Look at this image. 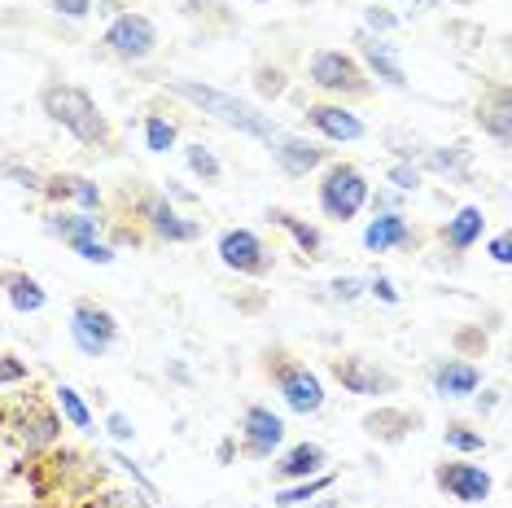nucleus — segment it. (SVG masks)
Segmentation results:
<instances>
[{"instance_id":"obj_1","label":"nucleus","mask_w":512,"mask_h":508,"mask_svg":"<svg viewBox=\"0 0 512 508\" xmlns=\"http://www.w3.org/2000/svg\"><path fill=\"white\" fill-rule=\"evenodd\" d=\"M40 110L49 114V123H57L62 132H71L79 145L110 154L114 127H110V119L101 114V106L88 97L84 88H75V84H44L40 88Z\"/></svg>"},{"instance_id":"obj_2","label":"nucleus","mask_w":512,"mask_h":508,"mask_svg":"<svg viewBox=\"0 0 512 508\" xmlns=\"http://www.w3.org/2000/svg\"><path fill=\"white\" fill-rule=\"evenodd\" d=\"M167 88L176 92V97L193 101L202 114H211V119L232 127V132H246V136H254V141H263V145L272 141L276 132H281V123H272V114H259V106L232 97V92H224V88L197 84V79H167Z\"/></svg>"},{"instance_id":"obj_3","label":"nucleus","mask_w":512,"mask_h":508,"mask_svg":"<svg viewBox=\"0 0 512 508\" xmlns=\"http://www.w3.org/2000/svg\"><path fill=\"white\" fill-rule=\"evenodd\" d=\"M263 368H267V377H272V386L281 390L289 412H298V417H316V412L324 408V381L311 373L307 364H298L294 355H285L281 346L263 355Z\"/></svg>"},{"instance_id":"obj_4","label":"nucleus","mask_w":512,"mask_h":508,"mask_svg":"<svg viewBox=\"0 0 512 508\" xmlns=\"http://www.w3.org/2000/svg\"><path fill=\"white\" fill-rule=\"evenodd\" d=\"M316 202H320V215L324 219H337V224H346V219H355L372 202L368 176L355 163H324V176L316 184Z\"/></svg>"},{"instance_id":"obj_5","label":"nucleus","mask_w":512,"mask_h":508,"mask_svg":"<svg viewBox=\"0 0 512 508\" xmlns=\"http://www.w3.org/2000/svg\"><path fill=\"white\" fill-rule=\"evenodd\" d=\"M307 84L320 88V92H329V97H337L342 106H346V101H359V97H368V92H372V79H368L364 66H359V57L342 53V49H320V53H311V62H307Z\"/></svg>"},{"instance_id":"obj_6","label":"nucleus","mask_w":512,"mask_h":508,"mask_svg":"<svg viewBox=\"0 0 512 508\" xmlns=\"http://www.w3.org/2000/svg\"><path fill=\"white\" fill-rule=\"evenodd\" d=\"M132 215L136 224L149 233V241H167V246H184V241H197L202 237V224L189 215H180L171 206L167 193H154V189H141L132 198Z\"/></svg>"},{"instance_id":"obj_7","label":"nucleus","mask_w":512,"mask_h":508,"mask_svg":"<svg viewBox=\"0 0 512 508\" xmlns=\"http://www.w3.org/2000/svg\"><path fill=\"white\" fill-rule=\"evenodd\" d=\"M119 316L97 303V298H79V303L71 307V342L79 346V351L88 355V360H101V355L114 351V342H119Z\"/></svg>"},{"instance_id":"obj_8","label":"nucleus","mask_w":512,"mask_h":508,"mask_svg":"<svg viewBox=\"0 0 512 508\" xmlns=\"http://www.w3.org/2000/svg\"><path fill=\"white\" fill-rule=\"evenodd\" d=\"M215 254L224 268H232L237 276H254V281H263V276L276 268L272 246H267L254 228H224L215 241Z\"/></svg>"},{"instance_id":"obj_9","label":"nucleus","mask_w":512,"mask_h":508,"mask_svg":"<svg viewBox=\"0 0 512 508\" xmlns=\"http://www.w3.org/2000/svg\"><path fill=\"white\" fill-rule=\"evenodd\" d=\"M101 44L119 62H145V57L158 53V27L145 14H114Z\"/></svg>"},{"instance_id":"obj_10","label":"nucleus","mask_w":512,"mask_h":508,"mask_svg":"<svg viewBox=\"0 0 512 508\" xmlns=\"http://www.w3.org/2000/svg\"><path fill=\"white\" fill-rule=\"evenodd\" d=\"M9 430H14V438L27 452H53L57 438H62V412L40 399H27L14 417H9Z\"/></svg>"},{"instance_id":"obj_11","label":"nucleus","mask_w":512,"mask_h":508,"mask_svg":"<svg viewBox=\"0 0 512 508\" xmlns=\"http://www.w3.org/2000/svg\"><path fill=\"white\" fill-rule=\"evenodd\" d=\"M434 487L442 495H451L456 504H486L495 491V478L473 460H442L434 469Z\"/></svg>"},{"instance_id":"obj_12","label":"nucleus","mask_w":512,"mask_h":508,"mask_svg":"<svg viewBox=\"0 0 512 508\" xmlns=\"http://www.w3.org/2000/svg\"><path fill=\"white\" fill-rule=\"evenodd\" d=\"M329 373L342 381V390L364 395V399L394 395V390H399V377H394L390 368H381L377 360H368V355H337V360L329 364Z\"/></svg>"},{"instance_id":"obj_13","label":"nucleus","mask_w":512,"mask_h":508,"mask_svg":"<svg viewBox=\"0 0 512 508\" xmlns=\"http://www.w3.org/2000/svg\"><path fill=\"white\" fill-rule=\"evenodd\" d=\"M285 447V417H276L263 403H250L241 412V456L246 460H272Z\"/></svg>"},{"instance_id":"obj_14","label":"nucleus","mask_w":512,"mask_h":508,"mask_svg":"<svg viewBox=\"0 0 512 508\" xmlns=\"http://www.w3.org/2000/svg\"><path fill=\"white\" fill-rule=\"evenodd\" d=\"M302 114H307V127H316L324 141L351 145V141H364V136H368L364 119H359L351 106H342V101H311Z\"/></svg>"},{"instance_id":"obj_15","label":"nucleus","mask_w":512,"mask_h":508,"mask_svg":"<svg viewBox=\"0 0 512 508\" xmlns=\"http://www.w3.org/2000/svg\"><path fill=\"white\" fill-rule=\"evenodd\" d=\"M267 149H272L276 167H281L285 176H307V171H320L324 163H329V149L307 141V136H298V132H285V127L267 141Z\"/></svg>"},{"instance_id":"obj_16","label":"nucleus","mask_w":512,"mask_h":508,"mask_svg":"<svg viewBox=\"0 0 512 508\" xmlns=\"http://www.w3.org/2000/svg\"><path fill=\"white\" fill-rule=\"evenodd\" d=\"M355 44H359V66H364L368 75H377L381 84H390V88H407L403 62H399V53H394V44H390L386 36H372V31H359Z\"/></svg>"},{"instance_id":"obj_17","label":"nucleus","mask_w":512,"mask_h":508,"mask_svg":"<svg viewBox=\"0 0 512 508\" xmlns=\"http://www.w3.org/2000/svg\"><path fill=\"white\" fill-rule=\"evenodd\" d=\"M416 228H412V219L399 215V211H381L372 224L364 228V250L372 254H394V250H412L416 246Z\"/></svg>"},{"instance_id":"obj_18","label":"nucleus","mask_w":512,"mask_h":508,"mask_svg":"<svg viewBox=\"0 0 512 508\" xmlns=\"http://www.w3.org/2000/svg\"><path fill=\"white\" fill-rule=\"evenodd\" d=\"M429 386L438 399H469L482 390V368L469 360H438L429 368Z\"/></svg>"},{"instance_id":"obj_19","label":"nucleus","mask_w":512,"mask_h":508,"mask_svg":"<svg viewBox=\"0 0 512 508\" xmlns=\"http://www.w3.org/2000/svg\"><path fill=\"white\" fill-rule=\"evenodd\" d=\"M324 465H329V452L320 443H298L272 460V473H276V482H302L311 473H320Z\"/></svg>"},{"instance_id":"obj_20","label":"nucleus","mask_w":512,"mask_h":508,"mask_svg":"<svg viewBox=\"0 0 512 508\" xmlns=\"http://www.w3.org/2000/svg\"><path fill=\"white\" fill-rule=\"evenodd\" d=\"M482 233H486L482 206H460V211L442 224V246H447L451 254H469L477 241H482Z\"/></svg>"},{"instance_id":"obj_21","label":"nucleus","mask_w":512,"mask_h":508,"mask_svg":"<svg viewBox=\"0 0 512 508\" xmlns=\"http://www.w3.org/2000/svg\"><path fill=\"white\" fill-rule=\"evenodd\" d=\"M421 425V412H407V408H377L364 417V434L377 438V443H403L407 434H416Z\"/></svg>"},{"instance_id":"obj_22","label":"nucleus","mask_w":512,"mask_h":508,"mask_svg":"<svg viewBox=\"0 0 512 508\" xmlns=\"http://www.w3.org/2000/svg\"><path fill=\"white\" fill-rule=\"evenodd\" d=\"M477 127H482L486 136H495L499 145L512 141V101H508V88L504 84L491 88L482 101H477Z\"/></svg>"},{"instance_id":"obj_23","label":"nucleus","mask_w":512,"mask_h":508,"mask_svg":"<svg viewBox=\"0 0 512 508\" xmlns=\"http://www.w3.org/2000/svg\"><path fill=\"white\" fill-rule=\"evenodd\" d=\"M0 285H5V294H9V307L22 311V316H36V311L49 307V294H44V285L31 272L9 268V272H0Z\"/></svg>"},{"instance_id":"obj_24","label":"nucleus","mask_w":512,"mask_h":508,"mask_svg":"<svg viewBox=\"0 0 512 508\" xmlns=\"http://www.w3.org/2000/svg\"><path fill=\"white\" fill-rule=\"evenodd\" d=\"M40 193L49 202H79L88 215L101 211V189L92 180H84V176H49L40 184Z\"/></svg>"},{"instance_id":"obj_25","label":"nucleus","mask_w":512,"mask_h":508,"mask_svg":"<svg viewBox=\"0 0 512 508\" xmlns=\"http://www.w3.org/2000/svg\"><path fill=\"white\" fill-rule=\"evenodd\" d=\"M333 482H337V473L320 469V473H311V478H302V482H285V487L272 495V504H276V508H302V504L316 500V495L333 491Z\"/></svg>"},{"instance_id":"obj_26","label":"nucleus","mask_w":512,"mask_h":508,"mask_svg":"<svg viewBox=\"0 0 512 508\" xmlns=\"http://www.w3.org/2000/svg\"><path fill=\"white\" fill-rule=\"evenodd\" d=\"M421 163H425V171H438V176H469L473 149H469V141H451V145L425 149Z\"/></svg>"},{"instance_id":"obj_27","label":"nucleus","mask_w":512,"mask_h":508,"mask_svg":"<svg viewBox=\"0 0 512 508\" xmlns=\"http://www.w3.org/2000/svg\"><path fill=\"white\" fill-rule=\"evenodd\" d=\"M49 233L62 237L66 246H75V241L101 237V219H92L88 211H53L49 215Z\"/></svg>"},{"instance_id":"obj_28","label":"nucleus","mask_w":512,"mask_h":508,"mask_svg":"<svg viewBox=\"0 0 512 508\" xmlns=\"http://www.w3.org/2000/svg\"><path fill=\"white\" fill-rule=\"evenodd\" d=\"M267 219H272L276 228H285L302 254H320V250H324V233H320V228L307 224V219H298L294 211H285V206H272V211H267Z\"/></svg>"},{"instance_id":"obj_29","label":"nucleus","mask_w":512,"mask_h":508,"mask_svg":"<svg viewBox=\"0 0 512 508\" xmlns=\"http://www.w3.org/2000/svg\"><path fill=\"white\" fill-rule=\"evenodd\" d=\"M53 403H57V412H62V421H71V430H79V434H97V417L88 412V403H84V395H79L75 386H57L53 390Z\"/></svg>"},{"instance_id":"obj_30","label":"nucleus","mask_w":512,"mask_h":508,"mask_svg":"<svg viewBox=\"0 0 512 508\" xmlns=\"http://www.w3.org/2000/svg\"><path fill=\"white\" fill-rule=\"evenodd\" d=\"M141 132H145V149H149V154H171L176 141H180V123L167 119V114H154V110L145 114Z\"/></svg>"},{"instance_id":"obj_31","label":"nucleus","mask_w":512,"mask_h":508,"mask_svg":"<svg viewBox=\"0 0 512 508\" xmlns=\"http://www.w3.org/2000/svg\"><path fill=\"white\" fill-rule=\"evenodd\" d=\"M442 443H447L451 452H460V456H477V452H486V434H482V430H469L464 421H451L447 430H442Z\"/></svg>"},{"instance_id":"obj_32","label":"nucleus","mask_w":512,"mask_h":508,"mask_svg":"<svg viewBox=\"0 0 512 508\" xmlns=\"http://www.w3.org/2000/svg\"><path fill=\"white\" fill-rule=\"evenodd\" d=\"M184 163H189V171H193V176L202 180V184H219V180H224V167H219V158H215L202 141L184 149Z\"/></svg>"},{"instance_id":"obj_33","label":"nucleus","mask_w":512,"mask_h":508,"mask_svg":"<svg viewBox=\"0 0 512 508\" xmlns=\"http://www.w3.org/2000/svg\"><path fill=\"white\" fill-rule=\"evenodd\" d=\"M386 145L403 158V163H412V158H425V149H429V145L421 141V136L403 132V127H390V132H386Z\"/></svg>"},{"instance_id":"obj_34","label":"nucleus","mask_w":512,"mask_h":508,"mask_svg":"<svg viewBox=\"0 0 512 508\" xmlns=\"http://www.w3.org/2000/svg\"><path fill=\"white\" fill-rule=\"evenodd\" d=\"M71 250L79 254V259H88V263H101V268H106V263H114V259H119V254H114V246H110V241H101V237H92V241H75Z\"/></svg>"},{"instance_id":"obj_35","label":"nucleus","mask_w":512,"mask_h":508,"mask_svg":"<svg viewBox=\"0 0 512 508\" xmlns=\"http://www.w3.org/2000/svg\"><path fill=\"white\" fill-rule=\"evenodd\" d=\"M254 92H259V97H285V71L259 66V71H254Z\"/></svg>"},{"instance_id":"obj_36","label":"nucleus","mask_w":512,"mask_h":508,"mask_svg":"<svg viewBox=\"0 0 512 508\" xmlns=\"http://www.w3.org/2000/svg\"><path fill=\"white\" fill-rule=\"evenodd\" d=\"M390 184H394L399 193H416V189H421V167L394 163V167H390Z\"/></svg>"},{"instance_id":"obj_37","label":"nucleus","mask_w":512,"mask_h":508,"mask_svg":"<svg viewBox=\"0 0 512 508\" xmlns=\"http://www.w3.org/2000/svg\"><path fill=\"white\" fill-rule=\"evenodd\" d=\"M27 364L18 360V355H0V390L5 386H18V381H27Z\"/></svg>"},{"instance_id":"obj_38","label":"nucleus","mask_w":512,"mask_h":508,"mask_svg":"<svg viewBox=\"0 0 512 508\" xmlns=\"http://www.w3.org/2000/svg\"><path fill=\"white\" fill-rule=\"evenodd\" d=\"M49 9L62 18H71V22H84L92 14V0H49Z\"/></svg>"},{"instance_id":"obj_39","label":"nucleus","mask_w":512,"mask_h":508,"mask_svg":"<svg viewBox=\"0 0 512 508\" xmlns=\"http://www.w3.org/2000/svg\"><path fill=\"white\" fill-rule=\"evenodd\" d=\"M364 27L372 31V36H386V31L399 27V18L386 14V9H368V14H364Z\"/></svg>"},{"instance_id":"obj_40","label":"nucleus","mask_w":512,"mask_h":508,"mask_svg":"<svg viewBox=\"0 0 512 508\" xmlns=\"http://www.w3.org/2000/svg\"><path fill=\"white\" fill-rule=\"evenodd\" d=\"M114 465H119L123 473H132V482H136V487H141L145 495H158V487H154V482H149V478H145V473H141V469H136V460H127L123 452H114Z\"/></svg>"},{"instance_id":"obj_41","label":"nucleus","mask_w":512,"mask_h":508,"mask_svg":"<svg viewBox=\"0 0 512 508\" xmlns=\"http://www.w3.org/2000/svg\"><path fill=\"white\" fill-rule=\"evenodd\" d=\"M0 176H9V180H18L22 184V189H40V176H36V171H31V167H18V163H5V167H0Z\"/></svg>"},{"instance_id":"obj_42","label":"nucleus","mask_w":512,"mask_h":508,"mask_svg":"<svg viewBox=\"0 0 512 508\" xmlns=\"http://www.w3.org/2000/svg\"><path fill=\"white\" fill-rule=\"evenodd\" d=\"M106 430H110L114 438H119V443H132V438H136V430H132V421H127V417H123V412H110V417H106Z\"/></svg>"},{"instance_id":"obj_43","label":"nucleus","mask_w":512,"mask_h":508,"mask_svg":"<svg viewBox=\"0 0 512 508\" xmlns=\"http://www.w3.org/2000/svg\"><path fill=\"white\" fill-rule=\"evenodd\" d=\"M368 290L377 294L381 303H390V307L399 303V290H394V285H390V276H372V281H368Z\"/></svg>"},{"instance_id":"obj_44","label":"nucleus","mask_w":512,"mask_h":508,"mask_svg":"<svg viewBox=\"0 0 512 508\" xmlns=\"http://www.w3.org/2000/svg\"><path fill=\"white\" fill-rule=\"evenodd\" d=\"M333 294L351 303V298H359V294H364V281H355V276H342V281H333Z\"/></svg>"},{"instance_id":"obj_45","label":"nucleus","mask_w":512,"mask_h":508,"mask_svg":"<svg viewBox=\"0 0 512 508\" xmlns=\"http://www.w3.org/2000/svg\"><path fill=\"white\" fill-rule=\"evenodd\" d=\"M491 259H495V263H508V259H512V254H508V237H504V233L491 241Z\"/></svg>"},{"instance_id":"obj_46","label":"nucleus","mask_w":512,"mask_h":508,"mask_svg":"<svg viewBox=\"0 0 512 508\" xmlns=\"http://www.w3.org/2000/svg\"><path fill=\"white\" fill-rule=\"evenodd\" d=\"M499 403V390H486V399H477V412H491Z\"/></svg>"},{"instance_id":"obj_47","label":"nucleus","mask_w":512,"mask_h":508,"mask_svg":"<svg viewBox=\"0 0 512 508\" xmlns=\"http://www.w3.org/2000/svg\"><path fill=\"white\" fill-rule=\"evenodd\" d=\"M403 5H425V0H403Z\"/></svg>"},{"instance_id":"obj_48","label":"nucleus","mask_w":512,"mask_h":508,"mask_svg":"<svg viewBox=\"0 0 512 508\" xmlns=\"http://www.w3.org/2000/svg\"><path fill=\"white\" fill-rule=\"evenodd\" d=\"M254 5H267V0H254Z\"/></svg>"},{"instance_id":"obj_49","label":"nucleus","mask_w":512,"mask_h":508,"mask_svg":"<svg viewBox=\"0 0 512 508\" xmlns=\"http://www.w3.org/2000/svg\"><path fill=\"white\" fill-rule=\"evenodd\" d=\"M298 5H311V0H298Z\"/></svg>"}]
</instances>
